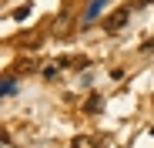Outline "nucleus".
<instances>
[{
    "label": "nucleus",
    "instance_id": "nucleus-1",
    "mask_svg": "<svg viewBox=\"0 0 154 148\" xmlns=\"http://www.w3.org/2000/svg\"><path fill=\"white\" fill-rule=\"evenodd\" d=\"M127 20H131V10H127V7H117V10H114V14H111V17L104 20V31H111V34H117V31L124 27Z\"/></svg>",
    "mask_w": 154,
    "mask_h": 148
},
{
    "label": "nucleus",
    "instance_id": "nucleus-2",
    "mask_svg": "<svg viewBox=\"0 0 154 148\" xmlns=\"http://www.w3.org/2000/svg\"><path fill=\"white\" fill-rule=\"evenodd\" d=\"M100 7H104V0H91V7H87V20H94L100 14Z\"/></svg>",
    "mask_w": 154,
    "mask_h": 148
},
{
    "label": "nucleus",
    "instance_id": "nucleus-3",
    "mask_svg": "<svg viewBox=\"0 0 154 148\" xmlns=\"http://www.w3.org/2000/svg\"><path fill=\"white\" fill-rule=\"evenodd\" d=\"M27 14H30V7H27V4H23V7H17V10H14V17H17V20H23V17H27Z\"/></svg>",
    "mask_w": 154,
    "mask_h": 148
},
{
    "label": "nucleus",
    "instance_id": "nucleus-4",
    "mask_svg": "<svg viewBox=\"0 0 154 148\" xmlns=\"http://www.w3.org/2000/svg\"><path fill=\"white\" fill-rule=\"evenodd\" d=\"M14 91H17V84H14V78H7L4 81V94H14Z\"/></svg>",
    "mask_w": 154,
    "mask_h": 148
},
{
    "label": "nucleus",
    "instance_id": "nucleus-5",
    "mask_svg": "<svg viewBox=\"0 0 154 148\" xmlns=\"http://www.w3.org/2000/svg\"><path fill=\"white\" fill-rule=\"evenodd\" d=\"M84 148H87V145H84Z\"/></svg>",
    "mask_w": 154,
    "mask_h": 148
}]
</instances>
